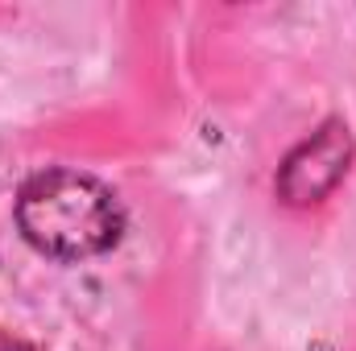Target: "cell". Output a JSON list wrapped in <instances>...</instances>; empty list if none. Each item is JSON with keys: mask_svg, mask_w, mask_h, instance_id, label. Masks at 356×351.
I'll return each instance as SVG.
<instances>
[{"mask_svg": "<svg viewBox=\"0 0 356 351\" xmlns=\"http://www.w3.org/2000/svg\"><path fill=\"white\" fill-rule=\"evenodd\" d=\"M25 240L58 261L99 257L120 236V207L112 190L79 170H46L29 178L17 198Z\"/></svg>", "mask_w": 356, "mask_h": 351, "instance_id": "6da1fadb", "label": "cell"}, {"mask_svg": "<svg viewBox=\"0 0 356 351\" xmlns=\"http://www.w3.org/2000/svg\"><path fill=\"white\" fill-rule=\"evenodd\" d=\"M0 351H33L29 343H21V339H13V335H4L0 331Z\"/></svg>", "mask_w": 356, "mask_h": 351, "instance_id": "3957f363", "label": "cell"}, {"mask_svg": "<svg viewBox=\"0 0 356 351\" xmlns=\"http://www.w3.org/2000/svg\"><path fill=\"white\" fill-rule=\"evenodd\" d=\"M348 157H353V137H348V128H344L340 120H327L311 141H302V145L286 157V166H282V174H277L282 198L294 203V207L319 203V198L332 194L336 182L344 178Z\"/></svg>", "mask_w": 356, "mask_h": 351, "instance_id": "7a4b0ae2", "label": "cell"}]
</instances>
